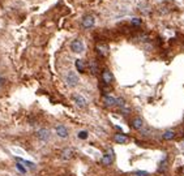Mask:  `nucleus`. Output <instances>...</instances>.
I'll return each instance as SVG.
<instances>
[{
	"label": "nucleus",
	"instance_id": "4468645a",
	"mask_svg": "<svg viewBox=\"0 0 184 176\" xmlns=\"http://www.w3.org/2000/svg\"><path fill=\"white\" fill-rule=\"evenodd\" d=\"M74 67H76L78 73H84V72L86 71V63H85L84 60H81V59H77V60L74 61Z\"/></svg>",
	"mask_w": 184,
	"mask_h": 176
},
{
	"label": "nucleus",
	"instance_id": "7ed1b4c3",
	"mask_svg": "<svg viewBox=\"0 0 184 176\" xmlns=\"http://www.w3.org/2000/svg\"><path fill=\"white\" fill-rule=\"evenodd\" d=\"M114 159H115V155H114V150L112 149H108V153H106L101 159V164L103 166H111L114 163Z\"/></svg>",
	"mask_w": 184,
	"mask_h": 176
},
{
	"label": "nucleus",
	"instance_id": "423d86ee",
	"mask_svg": "<svg viewBox=\"0 0 184 176\" xmlns=\"http://www.w3.org/2000/svg\"><path fill=\"white\" fill-rule=\"evenodd\" d=\"M55 133L58 135V137H60V138H68L69 137V130L65 125H58L56 128H55Z\"/></svg>",
	"mask_w": 184,
	"mask_h": 176
},
{
	"label": "nucleus",
	"instance_id": "6e6552de",
	"mask_svg": "<svg viewBox=\"0 0 184 176\" xmlns=\"http://www.w3.org/2000/svg\"><path fill=\"white\" fill-rule=\"evenodd\" d=\"M95 51H97L101 56L106 57L108 55V52H110V48H108V46L106 43H98V44H95Z\"/></svg>",
	"mask_w": 184,
	"mask_h": 176
},
{
	"label": "nucleus",
	"instance_id": "b1692460",
	"mask_svg": "<svg viewBox=\"0 0 184 176\" xmlns=\"http://www.w3.org/2000/svg\"><path fill=\"white\" fill-rule=\"evenodd\" d=\"M4 82H5V80L3 77H0V86H3V85H4Z\"/></svg>",
	"mask_w": 184,
	"mask_h": 176
},
{
	"label": "nucleus",
	"instance_id": "f257e3e1",
	"mask_svg": "<svg viewBox=\"0 0 184 176\" xmlns=\"http://www.w3.org/2000/svg\"><path fill=\"white\" fill-rule=\"evenodd\" d=\"M65 82H67V85L69 87H76L78 82H80V78H78V76L73 71H71V72H68L67 76H65Z\"/></svg>",
	"mask_w": 184,
	"mask_h": 176
},
{
	"label": "nucleus",
	"instance_id": "6ab92c4d",
	"mask_svg": "<svg viewBox=\"0 0 184 176\" xmlns=\"http://www.w3.org/2000/svg\"><path fill=\"white\" fill-rule=\"evenodd\" d=\"M16 168H17V171L20 172V174H22V175H25L26 174V172H28V169H26V167H25V166L24 164H22V163H20V162H17V163H16Z\"/></svg>",
	"mask_w": 184,
	"mask_h": 176
},
{
	"label": "nucleus",
	"instance_id": "1a4fd4ad",
	"mask_svg": "<svg viewBox=\"0 0 184 176\" xmlns=\"http://www.w3.org/2000/svg\"><path fill=\"white\" fill-rule=\"evenodd\" d=\"M102 81L106 85H110L114 82V74L111 73V71H108V69L102 71Z\"/></svg>",
	"mask_w": 184,
	"mask_h": 176
},
{
	"label": "nucleus",
	"instance_id": "2eb2a0df",
	"mask_svg": "<svg viewBox=\"0 0 184 176\" xmlns=\"http://www.w3.org/2000/svg\"><path fill=\"white\" fill-rule=\"evenodd\" d=\"M114 140L116 143H120V145H124V143L128 142V136L123 135V133H116V135L114 136Z\"/></svg>",
	"mask_w": 184,
	"mask_h": 176
},
{
	"label": "nucleus",
	"instance_id": "0eeeda50",
	"mask_svg": "<svg viewBox=\"0 0 184 176\" xmlns=\"http://www.w3.org/2000/svg\"><path fill=\"white\" fill-rule=\"evenodd\" d=\"M72 98H73L74 103H76L80 108H86V107H88V100L85 99L81 94H73V97H72Z\"/></svg>",
	"mask_w": 184,
	"mask_h": 176
},
{
	"label": "nucleus",
	"instance_id": "9b49d317",
	"mask_svg": "<svg viewBox=\"0 0 184 176\" xmlns=\"http://www.w3.org/2000/svg\"><path fill=\"white\" fill-rule=\"evenodd\" d=\"M73 155H74V151H73V149L72 148H65L61 150V159H64V161H69V159L73 158Z\"/></svg>",
	"mask_w": 184,
	"mask_h": 176
},
{
	"label": "nucleus",
	"instance_id": "20e7f679",
	"mask_svg": "<svg viewBox=\"0 0 184 176\" xmlns=\"http://www.w3.org/2000/svg\"><path fill=\"white\" fill-rule=\"evenodd\" d=\"M71 50L74 52V54H81V52H84L85 50V46L83 43V41H80V39H74V41H72L71 43Z\"/></svg>",
	"mask_w": 184,
	"mask_h": 176
},
{
	"label": "nucleus",
	"instance_id": "ddd939ff",
	"mask_svg": "<svg viewBox=\"0 0 184 176\" xmlns=\"http://www.w3.org/2000/svg\"><path fill=\"white\" fill-rule=\"evenodd\" d=\"M103 104L104 107H114L116 106V98L111 95H104L103 97Z\"/></svg>",
	"mask_w": 184,
	"mask_h": 176
},
{
	"label": "nucleus",
	"instance_id": "a211bd4d",
	"mask_svg": "<svg viewBox=\"0 0 184 176\" xmlns=\"http://www.w3.org/2000/svg\"><path fill=\"white\" fill-rule=\"evenodd\" d=\"M17 162L22 163V164H24L25 167H28V168H35V164H34V163H33V162L25 161V159H22V158H17Z\"/></svg>",
	"mask_w": 184,
	"mask_h": 176
},
{
	"label": "nucleus",
	"instance_id": "f8f14e48",
	"mask_svg": "<svg viewBox=\"0 0 184 176\" xmlns=\"http://www.w3.org/2000/svg\"><path fill=\"white\" fill-rule=\"evenodd\" d=\"M88 67H89V72L91 76H95V74H98V72H99V65H98L97 60H94V59H91L89 61V64H88Z\"/></svg>",
	"mask_w": 184,
	"mask_h": 176
},
{
	"label": "nucleus",
	"instance_id": "412c9836",
	"mask_svg": "<svg viewBox=\"0 0 184 176\" xmlns=\"http://www.w3.org/2000/svg\"><path fill=\"white\" fill-rule=\"evenodd\" d=\"M131 175L132 176H149L150 174L146 171H133V172H131Z\"/></svg>",
	"mask_w": 184,
	"mask_h": 176
},
{
	"label": "nucleus",
	"instance_id": "5701e85b",
	"mask_svg": "<svg viewBox=\"0 0 184 176\" xmlns=\"http://www.w3.org/2000/svg\"><path fill=\"white\" fill-rule=\"evenodd\" d=\"M88 137H89V133H88L86 130H81V132H78V138L80 140H86Z\"/></svg>",
	"mask_w": 184,
	"mask_h": 176
},
{
	"label": "nucleus",
	"instance_id": "aec40b11",
	"mask_svg": "<svg viewBox=\"0 0 184 176\" xmlns=\"http://www.w3.org/2000/svg\"><path fill=\"white\" fill-rule=\"evenodd\" d=\"M141 18L140 17H134V18H132L131 20V25L132 26H134V28H139V26H141Z\"/></svg>",
	"mask_w": 184,
	"mask_h": 176
},
{
	"label": "nucleus",
	"instance_id": "f03ea898",
	"mask_svg": "<svg viewBox=\"0 0 184 176\" xmlns=\"http://www.w3.org/2000/svg\"><path fill=\"white\" fill-rule=\"evenodd\" d=\"M35 136H37V138L41 142H47L48 140H50V137H51V132L47 128H41V129L37 130Z\"/></svg>",
	"mask_w": 184,
	"mask_h": 176
},
{
	"label": "nucleus",
	"instance_id": "f3484780",
	"mask_svg": "<svg viewBox=\"0 0 184 176\" xmlns=\"http://www.w3.org/2000/svg\"><path fill=\"white\" fill-rule=\"evenodd\" d=\"M167 158H163L162 161L159 162V164H158V172H165L166 171V168H167Z\"/></svg>",
	"mask_w": 184,
	"mask_h": 176
},
{
	"label": "nucleus",
	"instance_id": "4be33fe9",
	"mask_svg": "<svg viewBox=\"0 0 184 176\" xmlns=\"http://www.w3.org/2000/svg\"><path fill=\"white\" fill-rule=\"evenodd\" d=\"M126 100H124V98H121V97H119V98H116V107H119V108H121L123 106H126Z\"/></svg>",
	"mask_w": 184,
	"mask_h": 176
},
{
	"label": "nucleus",
	"instance_id": "dca6fc26",
	"mask_svg": "<svg viewBox=\"0 0 184 176\" xmlns=\"http://www.w3.org/2000/svg\"><path fill=\"white\" fill-rule=\"evenodd\" d=\"M175 136H176V133L174 132V130H166V132H163L162 138L166 140V141H170V140L175 138Z\"/></svg>",
	"mask_w": 184,
	"mask_h": 176
},
{
	"label": "nucleus",
	"instance_id": "9d476101",
	"mask_svg": "<svg viewBox=\"0 0 184 176\" xmlns=\"http://www.w3.org/2000/svg\"><path fill=\"white\" fill-rule=\"evenodd\" d=\"M131 125H132V128L134 130H140L145 127V123H144V120L141 119V117H134V119L132 120V123H131Z\"/></svg>",
	"mask_w": 184,
	"mask_h": 176
},
{
	"label": "nucleus",
	"instance_id": "39448f33",
	"mask_svg": "<svg viewBox=\"0 0 184 176\" xmlns=\"http://www.w3.org/2000/svg\"><path fill=\"white\" fill-rule=\"evenodd\" d=\"M95 25V17L93 15H86L83 18V28L84 29H91Z\"/></svg>",
	"mask_w": 184,
	"mask_h": 176
}]
</instances>
